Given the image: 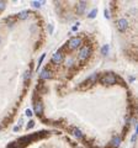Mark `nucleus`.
Instances as JSON below:
<instances>
[{"label":"nucleus","mask_w":138,"mask_h":148,"mask_svg":"<svg viewBox=\"0 0 138 148\" xmlns=\"http://www.w3.org/2000/svg\"><path fill=\"white\" fill-rule=\"evenodd\" d=\"M0 130H1V125H0Z\"/></svg>","instance_id":"nucleus-27"},{"label":"nucleus","mask_w":138,"mask_h":148,"mask_svg":"<svg viewBox=\"0 0 138 148\" xmlns=\"http://www.w3.org/2000/svg\"><path fill=\"white\" fill-rule=\"evenodd\" d=\"M0 41H1V38H0Z\"/></svg>","instance_id":"nucleus-28"},{"label":"nucleus","mask_w":138,"mask_h":148,"mask_svg":"<svg viewBox=\"0 0 138 148\" xmlns=\"http://www.w3.org/2000/svg\"><path fill=\"white\" fill-rule=\"evenodd\" d=\"M136 138H137V133H134V135H133V137H132V142H134V141H136Z\"/></svg>","instance_id":"nucleus-24"},{"label":"nucleus","mask_w":138,"mask_h":148,"mask_svg":"<svg viewBox=\"0 0 138 148\" xmlns=\"http://www.w3.org/2000/svg\"><path fill=\"white\" fill-rule=\"evenodd\" d=\"M64 61V56L60 52H56L52 56V63L53 64H60V63H63Z\"/></svg>","instance_id":"nucleus-4"},{"label":"nucleus","mask_w":138,"mask_h":148,"mask_svg":"<svg viewBox=\"0 0 138 148\" xmlns=\"http://www.w3.org/2000/svg\"><path fill=\"white\" fill-rule=\"evenodd\" d=\"M45 57H46V54H42V56H41L40 61H38V64H37V69L41 67V64H42V62H43V59H45Z\"/></svg>","instance_id":"nucleus-15"},{"label":"nucleus","mask_w":138,"mask_h":148,"mask_svg":"<svg viewBox=\"0 0 138 148\" xmlns=\"http://www.w3.org/2000/svg\"><path fill=\"white\" fill-rule=\"evenodd\" d=\"M5 9V3L4 1H0V11H3Z\"/></svg>","instance_id":"nucleus-20"},{"label":"nucleus","mask_w":138,"mask_h":148,"mask_svg":"<svg viewBox=\"0 0 138 148\" xmlns=\"http://www.w3.org/2000/svg\"><path fill=\"white\" fill-rule=\"evenodd\" d=\"M33 127H35V121H30L29 123H27V126H26V128H27V130L33 128Z\"/></svg>","instance_id":"nucleus-16"},{"label":"nucleus","mask_w":138,"mask_h":148,"mask_svg":"<svg viewBox=\"0 0 138 148\" xmlns=\"http://www.w3.org/2000/svg\"><path fill=\"white\" fill-rule=\"evenodd\" d=\"M20 130V126H15V127H14V131H15V132H16V131H19Z\"/></svg>","instance_id":"nucleus-25"},{"label":"nucleus","mask_w":138,"mask_h":148,"mask_svg":"<svg viewBox=\"0 0 138 148\" xmlns=\"http://www.w3.org/2000/svg\"><path fill=\"white\" fill-rule=\"evenodd\" d=\"M48 31H49V34L53 32V25H48Z\"/></svg>","instance_id":"nucleus-21"},{"label":"nucleus","mask_w":138,"mask_h":148,"mask_svg":"<svg viewBox=\"0 0 138 148\" xmlns=\"http://www.w3.org/2000/svg\"><path fill=\"white\" fill-rule=\"evenodd\" d=\"M101 83L102 84H109V85H112L116 83V76L112 74H105L102 78H101Z\"/></svg>","instance_id":"nucleus-1"},{"label":"nucleus","mask_w":138,"mask_h":148,"mask_svg":"<svg viewBox=\"0 0 138 148\" xmlns=\"http://www.w3.org/2000/svg\"><path fill=\"white\" fill-rule=\"evenodd\" d=\"M80 45H81V38L79 37H71L68 42V46L70 49H76L78 47H80Z\"/></svg>","instance_id":"nucleus-2"},{"label":"nucleus","mask_w":138,"mask_h":148,"mask_svg":"<svg viewBox=\"0 0 138 148\" xmlns=\"http://www.w3.org/2000/svg\"><path fill=\"white\" fill-rule=\"evenodd\" d=\"M8 148H21V147H20V144H17V143H11Z\"/></svg>","instance_id":"nucleus-18"},{"label":"nucleus","mask_w":138,"mask_h":148,"mask_svg":"<svg viewBox=\"0 0 138 148\" xmlns=\"http://www.w3.org/2000/svg\"><path fill=\"white\" fill-rule=\"evenodd\" d=\"M27 78H30V70H29V72H26V75H25V80H26Z\"/></svg>","instance_id":"nucleus-23"},{"label":"nucleus","mask_w":138,"mask_h":148,"mask_svg":"<svg viewBox=\"0 0 138 148\" xmlns=\"http://www.w3.org/2000/svg\"><path fill=\"white\" fill-rule=\"evenodd\" d=\"M42 4H43V1H32V6L33 8H41Z\"/></svg>","instance_id":"nucleus-14"},{"label":"nucleus","mask_w":138,"mask_h":148,"mask_svg":"<svg viewBox=\"0 0 138 148\" xmlns=\"http://www.w3.org/2000/svg\"><path fill=\"white\" fill-rule=\"evenodd\" d=\"M120 143H121V137H118V136L113 137L112 141H111V144H112L113 147H118V146H120Z\"/></svg>","instance_id":"nucleus-9"},{"label":"nucleus","mask_w":138,"mask_h":148,"mask_svg":"<svg viewBox=\"0 0 138 148\" xmlns=\"http://www.w3.org/2000/svg\"><path fill=\"white\" fill-rule=\"evenodd\" d=\"M85 8H86V3L85 1H79L78 4H76V13H78L79 15H81L83 13H84Z\"/></svg>","instance_id":"nucleus-6"},{"label":"nucleus","mask_w":138,"mask_h":148,"mask_svg":"<svg viewBox=\"0 0 138 148\" xmlns=\"http://www.w3.org/2000/svg\"><path fill=\"white\" fill-rule=\"evenodd\" d=\"M25 114H26V116H29V117H31L32 115H33V114H32V111L30 110V109H27V110L25 111Z\"/></svg>","instance_id":"nucleus-19"},{"label":"nucleus","mask_w":138,"mask_h":148,"mask_svg":"<svg viewBox=\"0 0 138 148\" xmlns=\"http://www.w3.org/2000/svg\"><path fill=\"white\" fill-rule=\"evenodd\" d=\"M105 17H106V19H110V16H111V15H110V10L109 9H105Z\"/></svg>","instance_id":"nucleus-17"},{"label":"nucleus","mask_w":138,"mask_h":148,"mask_svg":"<svg viewBox=\"0 0 138 148\" xmlns=\"http://www.w3.org/2000/svg\"><path fill=\"white\" fill-rule=\"evenodd\" d=\"M6 21H8V24H14V19H6Z\"/></svg>","instance_id":"nucleus-22"},{"label":"nucleus","mask_w":138,"mask_h":148,"mask_svg":"<svg viewBox=\"0 0 138 148\" xmlns=\"http://www.w3.org/2000/svg\"><path fill=\"white\" fill-rule=\"evenodd\" d=\"M90 56V47L89 46H84L80 52H79V59L80 61H85V59H88V57Z\"/></svg>","instance_id":"nucleus-3"},{"label":"nucleus","mask_w":138,"mask_h":148,"mask_svg":"<svg viewBox=\"0 0 138 148\" xmlns=\"http://www.w3.org/2000/svg\"><path fill=\"white\" fill-rule=\"evenodd\" d=\"M109 49H110V46H109V45H104V47L101 48V53L104 54V56H106V54L109 53Z\"/></svg>","instance_id":"nucleus-11"},{"label":"nucleus","mask_w":138,"mask_h":148,"mask_svg":"<svg viewBox=\"0 0 138 148\" xmlns=\"http://www.w3.org/2000/svg\"><path fill=\"white\" fill-rule=\"evenodd\" d=\"M29 11H21V13H19L17 14V17L20 19V20H25V19H27L29 17Z\"/></svg>","instance_id":"nucleus-10"},{"label":"nucleus","mask_w":138,"mask_h":148,"mask_svg":"<svg viewBox=\"0 0 138 148\" xmlns=\"http://www.w3.org/2000/svg\"><path fill=\"white\" fill-rule=\"evenodd\" d=\"M35 111H36L37 115H41V114H42L43 109H42V104H41L40 101H37V102L35 104Z\"/></svg>","instance_id":"nucleus-7"},{"label":"nucleus","mask_w":138,"mask_h":148,"mask_svg":"<svg viewBox=\"0 0 138 148\" xmlns=\"http://www.w3.org/2000/svg\"><path fill=\"white\" fill-rule=\"evenodd\" d=\"M96 14H97V9H94V10H91V13L88 15V17H89V19H94L96 16Z\"/></svg>","instance_id":"nucleus-13"},{"label":"nucleus","mask_w":138,"mask_h":148,"mask_svg":"<svg viewBox=\"0 0 138 148\" xmlns=\"http://www.w3.org/2000/svg\"><path fill=\"white\" fill-rule=\"evenodd\" d=\"M127 27H128V21H127L126 19H120V20L117 21V29H118L121 32L126 31Z\"/></svg>","instance_id":"nucleus-5"},{"label":"nucleus","mask_w":138,"mask_h":148,"mask_svg":"<svg viewBox=\"0 0 138 148\" xmlns=\"http://www.w3.org/2000/svg\"><path fill=\"white\" fill-rule=\"evenodd\" d=\"M71 30H73V31H76V30H78V26H73V29H71Z\"/></svg>","instance_id":"nucleus-26"},{"label":"nucleus","mask_w":138,"mask_h":148,"mask_svg":"<svg viewBox=\"0 0 138 148\" xmlns=\"http://www.w3.org/2000/svg\"><path fill=\"white\" fill-rule=\"evenodd\" d=\"M73 133H74L75 137H78V138H81V137H83V135H81V132H80V130H78V128H74V130H73Z\"/></svg>","instance_id":"nucleus-12"},{"label":"nucleus","mask_w":138,"mask_h":148,"mask_svg":"<svg viewBox=\"0 0 138 148\" xmlns=\"http://www.w3.org/2000/svg\"><path fill=\"white\" fill-rule=\"evenodd\" d=\"M40 78H41V79H48V78H51V72H49V70H47V69L42 70Z\"/></svg>","instance_id":"nucleus-8"}]
</instances>
